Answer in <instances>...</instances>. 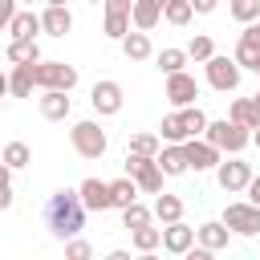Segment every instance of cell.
I'll use <instances>...</instances> for the list:
<instances>
[{
  "label": "cell",
  "mask_w": 260,
  "mask_h": 260,
  "mask_svg": "<svg viewBox=\"0 0 260 260\" xmlns=\"http://www.w3.org/2000/svg\"><path fill=\"white\" fill-rule=\"evenodd\" d=\"M45 228H49L57 240L77 236V232L85 228V203H81V195L69 191V187L53 191V195L45 199Z\"/></svg>",
  "instance_id": "cell-1"
},
{
  "label": "cell",
  "mask_w": 260,
  "mask_h": 260,
  "mask_svg": "<svg viewBox=\"0 0 260 260\" xmlns=\"http://www.w3.org/2000/svg\"><path fill=\"white\" fill-rule=\"evenodd\" d=\"M199 138H207L211 146H219V150H228V154H240V150L252 142V130L236 126L232 118H219V122H211V118H207V126H203V134H199Z\"/></svg>",
  "instance_id": "cell-2"
},
{
  "label": "cell",
  "mask_w": 260,
  "mask_h": 260,
  "mask_svg": "<svg viewBox=\"0 0 260 260\" xmlns=\"http://www.w3.org/2000/svg\"><path fill=\"white\" fill-rule=\"evenodd\" d=\"M126 175L138 183V191H146V195H158L162 191V171H158V162H154V154H138V150H126Z\"/></svg>",
  "instance_id": "cell-3"
},
{
  "label": "cell",
  "mask_w": 260,
  "mask_h": 260,
  "mask_svg": "<svg viewBox=\"0 0 260 260\" xmlns=\"http://www.w3.org/2000/svg\"><path fill=\"white\" fill-rule=\"evenodd\" d=\"M69 142H73V150L81 154V158H102L106 154V130L93 122V118H85V122H73V130H69Z\"/></svg>",
  "instance_id": "cell-4"
},
{
  "label": "cell",
  "mask_w": 260,
  "mask_h": 260,
  "mask_svg": "<svg viewBox=\"0 0 260 260\" xmlns=\"http://www.w3.org/2000/svg\"><path fill=\"white\" fill-rule=\"evenodd\" d=\"M32 77H37L41 89H65V93H69V89L77 85V69H73V65H65V61H45V57L32 65Z\"/></svg>",
  "instance_id": "cell-5"
},
{
  "label": "cell",
  "mask_w": 260,
  "mask_h": 260,
  "mask_svg": "<svg viewBox=\"0 0 260 260\" xmlns=\"http://www.w3.org/2000/svg\"><path fill=\"white\" fill-rule=\"evenodd\" d=\"M203 69H207V85L219 89V93H232V89L240 85V73H244V69L236 65V57H215V53L203 61Z\"/></svg>",
  "instance_id": "cell-6"
},
{
  "label": "cell",
  "mask_w": 260,
  "mask_h": 260,
  "mask_svg": "<svg viewBox=\"0 0 260 260\" xmlns=\"http://www.w3.org/2000/svg\"><path fill=\"white\" fill-rule=\"evenodd\" d=\"M223 223L236 236H260V207L248 203V199H236V203L223 207Z\"/></svg>",
  "instance_id": "cell-7"
},
{
  "label": "cell",
  "mask_w": 260,
  "mask_h": 260,
  "mask_svg": "<svg viewBox=\"0 0 260 260\" xmlns=\"http://www.w3.org/2000/svg\"><path fill=\"white\" fill-rule=\"evenodd\" d=\"M248 179H252V167H248L244 158H236V154H232L228 162H223V158L215 162V183H219L228 195H240V191L248 187Z\"/></svg>",
  "instance_id": "cell-8"
},
{
  "label": "cell",
  "mask_w": 260,
  "mask_h": 260,
  "mask_svg": "<svg viewBox=\"0 0 260 260\" xmlns=\"http://www.w3.org/2000/svg\"><path fill=\"white\" fill-rule=\"evenodd\" d=\"M195 98H199V81H195L187 69H175V73H167V102H171L175 110H183V106H195Z\"/></svg>",
  "instance_id": "cell-9"
},
{
  "label": "cell",
  "mask_w": 260,
  "mask_h": 260,
  "mask_svg": "<svg viewBox=\"0 0 260 260\" xmlns=\"http://www.w3.org/2000/svg\"><path fill=\"white\" fill-rule=\"evenodd\" d=\"M183 154H187V171H211V167L223 158V150L211 146L207 138H187V142H183Z\"/></svg>",
  "instance_id": "cell-10"
},
{
  "label": "cell",
  "mask_w": 260,
  "mask_h": 260,
  "mask_svg": "<svg viewBox=\"0 0 260 260\" xmlns=\"http://www.w3.org/2000/svg\"><path fill=\"white\" fill-rule=\"evenodd\" d=\"M122 102H126V93H122L118 81H93V89H89V106H93V114H118Z\"/></svg>",
  "instance_id": "cell-11"
},
{
  "label": "cell",
  "mask_w": 260,
  "mask_h": 260,
  "mask_svg": "<svg viewBox=\"0 0 260 260\" xmlns=\"http://www.w3.org/2000/svg\"><path fill=\"white\" fill-rule=\"evenodd\" d=\"M195 244H203L207 252H223V248L232 244V228H228L223 219H207V223L195 228Z\"/></svg>",
  "instance_id": "cell-12"
},
{
  "label": "cell",
  "mask_w": 260,
  "mask_h": 260,
  "mask_svg": "<svg viewBox=\"0 0 260 260\" xmlns=\"http://www.w3.org/2000/svg\"><path fill=\"white\" fill-rule=\"evenodd\" d=\"M77 195H81L85 211H110V207H114V203H110V183H102V179H81Z\"/></svg>",
  "instance_id": "cell-13"
},
{
  "label": "cell",
  "mask_w": 260,
  "mask_h": 260,
  "mask_svg": "<svg viewBox=\"0 0 260 260\" xmlns=\"http://www.w3.org/2000/svg\"><path fill=\"white\" fill-rule=\"evenodd\" d=\"M191 244H195V228H187L183 219H175V223H162V248H167L171 256H183Z\"/></svg>",
  "instance_id": "cell-14"
},
{
  "label": "cell",
  "mask_w": 260,
  "mask_h": 260,
  "mask_svg": "<svg viewBox=\"0 0 260 260\" xmlns=\"http://www.w3.org/2000/svg\"><path fill=\"white\" fill-rule=\"evenodd\" d=\"M162 4H167V0H134V4H130V28L150 32V28L162 20Z\"/></svg>",
  "instance_id": "cell-15"
},
{
  "label": "cell",
  "mask_w": 260,
  "mask_h": 260,
  "mask_svg": "<svg viewBox=\"0 0 260 260\" xmlns=\"http://www.w3.org/2000/svg\"><path fill=\"white\" fill-rule=\"evenodd\" d=\"M69 28H73V12H69L65 4H45V12H41V32L65 37Z\"/></svg>",
  "instance_id": "cell-16"
},
{
  "label": "cell",
  "mask_w": 260,
  "mask_h": 260,
  "mask_svg": "<svg viewBox=\"0 0 260 260\" xmlns=\"http://www.w3.org/2000/svg\"><path fill=\"white\" fill-rule=\"evenodd\" d=\"M154 162H158V171H162L167 179L187 175V154H183V142H167V146L154 154Z\"/></svg>",
  "instance_id": "cell-17"
},
{
  "label": "cell",
  "mask_w": 260,
  "mask_h": 260,
  "mask_svg": "<svg viewBox=\"0 0 260 260\" xmlns=\"http://www.w3.org/2000/svg\"><path fill=\"white\" fill-rule=\"evenodd\" d=\"M69 110H73V102H69L65 89H45V93H41V114H45L49 122H65Z\"/></svg>",
  "instance_id": "cell-18"
},
{
  "label": "cell",
  "mask_w": 260,
  "mask_h": 260,
  "mask_svg": "<svg viewBox=\"0 0 260 260\" xmlns=\"http://www.w3.org/2000/svg\"><path fill=\"white\" fill-rule=\"evenodd\" d=\"M256 53H260V24H244V32H240V45H236V65L240 69H248L252 61H256Z\"/></svg>",
  "instance_id": "cell-19"
},
{
  "label": "cell",
  "mask_w": 260,
  "mask_h": 260,
  "mask_svg": "<svg viewBox=\"0 0 260 260\" xmlns=\"http://www.w3.org/2000/svg\"><path fill=\"white\" fill-rule=\"evenodd\" d=\"M4 57L12 65H28V61H41V45H37V37H12V45L4 49Z\"/></svg>",
  "instance_id": "cell-20"
},
{
  "label": "cell",
  "mask_w": 260,
  "mask_h": 260,
  "mask_svg": "<svg viewBox=\"0 0 260 260\" xmlns=\"http://www.w3.org/2000/svg\"><path fill=\"white\" fill-rule=\"evenodd\" d=\"M32 65H37V61H28V65H12V73H8V93H12V98H32V89H37Z\"/></svg>",
  "instance_id": "cell-21"
},
{
  "label": "cell",
  "mask_w": 260,
  "mask_h": 260,
  "mask_svg": "<svg viewBox=\"0 0 260 260\" xmlns=\"http://www.w3.org/2000/svg\"><path fill=\"white\" fill-rule=\"evenodd\" d=\"M118 45H122V57H126V61H146V57L154 53V49H150V37H146L142 28L126 32V37H122Z\"/></svg>",
  "instance_id": "cell-22"
},
{
  "label": "cell",
  "mask_w": 260,
  "mask_h": 260,
  "mask_svg": "<svg viewBox=\"0 0 260 260\" xmlns=\"http://www.w3.org/2000/svg\"><path fill=\"white\" fill-rule=\"evenodd\" d=\"M150 215H154L158 223H175V219H183V199H179V195H167V191H158V199H154Z\"/></svg>",
  "instance_id": "cell-23"
},
{
  "label": "cell",
  "mask_w": 260,
  "mask_h": 260,
  "mask_svg": "<svg viewBox=\"0 0 260 260\" xmlns=\"http://www.w3.org/2000/svg\"><path fill=\"white\" fill-rule=\"evenodd\" d=\"M4 32H12V37H37V32H41V16H37V12H32V8H24V12H20V8H16V12H12V20H8V28H4Z\"/></svg>",
  "instance_id": "cell-24"
},
{
  "label": "cell",
  "mask_w": 260,
  "mask_h": 260,
  "mask_svg": "<svg viewBox=\"0 0 260 260\" xmlns=\"http://www.w3.org/2000/svg\"><path fill=\"white\" fill-rule=\"evenodd\" d=\"M228 118H232L236 126H244V130L260 126V110H256V102H252V98H236V102H232V110H228Z\"/></svg>",
  "instance_id": "cell-25"
},
{
  "label": "cell",
  "mask_w": 260,
  "mask_h": 260,
  "mask_svg": "<svg viewBox=\"0 0 260 260\" xmlns=\"http://www.w3.org/2000/svg\"><path fill=\"white\" fill-rule=\"evenodd\" d=\"M134 199H138V183H134L130 175L110 183V203H114V207H126V203H134Z\"/></svg>",
  "instance_id": "cell-26"
},
{
  "label": "cell",
  "mask_w": 260,
  "mask_h": 260,
  "mask_svg": "<svg viewBox=\"0 0 260 260\" xmlns=\"http://www.w3.org/2000/svg\"><path fill=\"white\" fill-rule=\"evenodd\" d=\"M130 240H134V248H138V252H154V248L162 244V228H150V223L130 228Z\"/></svg>",
  "instance_id": "cell-27"
},
{
  "label": "cell",
  "mask_w": 260,
  "mask_h": 260,
  "mask_svg": "<svg viewBox=\"0 0 260 260\" xmlns=\"http://www.w3.org/2000/svg\"><path fill=\"white\" fill-rule=\"evenodd\" d=\"M191 16H195L191 0H167V4H162V20H167V24H179V28H183Z\"/></svg>",
  "instance_id": "cell-28"
},
{
  "label": "cell",
  "mask_w": 260,
  "mask_h": 260,
  "mask_svg": "<svg viewBox=\"0 0 260 260\" xmlns=\"http://www.w3.org/2000/svg\"><path fill=\"white\" fill-rule=\"evenodd\" d=\"M158 130H162V134H158L162 142H187V126H183V114H179V110H175V114H167Z\"/></svg>",
  "instance_id": "cell-29"
},
{
  "label": "cell",
  "mask_w": 260,
  "mask_h": 260,
  "mask_svg": "<svg viewBox=\"0 0 260 260\" xmlns=\"http://www.w3.org/2000/svg\"><path fill=\"white\" fill-rule=\"evenodd\" d=\"M179 114H183V126H187V138H199V134H203V126H207V114H203L199 106H183Z\"/></svg>",
  "instance_id": "cell-30"
},
{
  "label": "cell",
  "mask_w": 260,
  "mask_h": 260,
  "mask_svg": "<svg viewBox=\"0 0 260 260\" xmlns=\"http://www.w3.org/2000/svg\"><path fill=\"white\" fill-rule=\"evenodd\" d=\"M0 158H4V162H8L12 171H20V167H28V162H32V150H28L24 142H8Z\"/></svg>",
  "instance_id": "cell-31"
},
{
  "label": "cell",
  "mask_w": 260,
  "mask_h": 260,
  "mask_svg": "<svg viewBox=\"0 0 260 260\" xmlns=\"http://www.w3.org/2000/svg\"><path fill=\"white\" fill-rule=\"evenodd\" d=\"M142 223H150V207H142L138 199L126 203V207H122V228L130 232V228H142Z\"/></svg>",
  "instance_id": "cell-32"
},
{
  "label": "cell",
  "mask_w": 260,
  "mask_h": 260,
  "mask_svg": "<svg viewBox=\"0 0 260 260\" xmlns=\"http://www.w3.org/2000/svg\"><path fill=\"white\" fill-rule=\"evenodd\" d=\"M126 32H130V12H106V37L122 41Z\"/></svg>",
  "instance_id": "cell-33"
},
{
  "label": "cell",
  "mask_w": 260,
  "mask_h": 260,
  "mask_svg": "<svg viewBox=\"0 0 260 260\" xmlns=\"http://www.w3.org/2000/svg\"><path fill=\"white\" fill-rule=\"evenodd\" d=\"M154 61H158V69H162V73H175V69H183L191 57H187V49H162Z\"/></svg>",
  "instance_id": "cell-34"
},
{
  "label": "cell",
  "mask_w": 260,
  "mask_h": 260,
  "mask_svg": "<svg viewBox=\"0 0 260 260\" xmlns=\"http://www.w3.org/2000/svg\"><path fill=\"white\" fill-rule=\"evenodd\" d=\"M211 53H215V41H211V37H203V32L191 37V45H187V57H191V61H207Z\"/></svg>",
  "instance_id": "cell-35"
},
{
  "label": "cell",
  "mask_w": 260,
  "mask_h": 260,
  "mask_svg": "<svg viewBox=\"0 0 260 260\" xmlns=\"http://www.w3.org/2000/svg\"><path fill=\"white\" fill-rule=\"evenodd\" d=\"M228 4H232V16H236L240 24H248V20L260 16V0H228Z\"/></svg>",
  "instance_id": "cell-36"
},
{
  "label": "cell",
  "mask_w": 260,
  "mask_h": 260,
  "mask_svg": "<svg viewBox=\"0 0 260 260\" xmlns=\"http://www.w3.org/2000/svg\"><path fill=\"white\" fill-rule=\"evenodd\" d=\"M158 134H130V146L126 150H138V154H158Z\"/></svg>",
  "instance_id": "cell-37"
},
{
  "label": "cell",
  "mask_w": 260,
  "mask_h": 260,
  "mask_svg": "<svg viewBox=\"0 0 260 260\" xmlns=\"http://www.w3.org/2000/svg\"><path fill=\"white\" fill-rule=\"evenodd\" d=\"M65 256H69V260H89V256H93V248H89L85 240H73V236H69V244H65Z\"/></svg>",
  "instance_id": "cell-38"
},
{
  "label": "cell",
  "mask_w": 260,
  "mask_h": 260,
  "mask_svg": "<svg viewBox=\"0 0 260 260\" xmlns=\"http://www.w3.org/2000/svg\"><path fill=\"white\" fill-rule=\"evenodd\" d=\"M244 195H248V203H256V207H260V175H252V179H248Z\"/></svg>",
  "instance_id": "cell-39"
},
{
  "label": "cell",
  "mask_w": 260,
  "mask_h": 260,
  "mask_svg": "<svg viewBox=\"0 0 260 260\" xmlns=\"http://www.w3.org/2000/svg\"><path fill=\"white\" fill-rule=\"evenodd\" d=\"M12 12H16V0H0V32L8 28V20H12Z\"/></svg>",
  "instance_id": "cell-40"
},
{
  "label": "cell",
  "mask_w": 260,
  "mask_h": 260,
  "mask_svg": "<svg viewBox=\"0 0 260 260\" xmlns=\"http://www.w3.org/2000/svg\"><path fill=\"white\" fill-rule=\"evenodd\" d=\"M215 4H219V0H191V8H195L199 16H207V12H215Z\"/></svg>",
  "instance_id": "cell-41"
},
{
  "label": "cell",
  "mask_w": 260,
  "mask_h": 260,
  "mask_svg": "<svg viewBox=\"0 0 260 260\" xmlns=\"http://www.w3.org/2000/svg\"><path fill=\"white\" fill-rule=\"evenodd\" d=\"M134 0H106V12H130Z\"/></svg>",
  "instance_id": "cell-42"
},
{
  "label": "cell",
  "mask_w": 260,
  "mask_h": 260,
  "mask_svg": "<svg viewBox=\"0 0 260 260\" xmlns=\"http://www.w3.org/2000/svg\"><path fill=\"white\" fill-rule=\"evenodd\" d=\"M0 187H12V167L0 158Z\"/></svg>",
  "instance_id": "cell-43"
},
{
  "label": "cell",
  "mask_w": 260,
  "mask_h": 260,
  "mask_svg": "<svg viewBox=\"0 0 260 260\" xmlns=\"http://www.w3.org/2000/svg\"><path fill=\"white\" fill-rule=\"evenodd\" d=\"M12 207V187H0V211Z\"/></svg>",
  "instance_id": "cell-44"
},
{
  "label": "cell",
  "mask_w": 260,
  "mask_h": 260,
  "mask_svg": "<svg viewBox=\"0 0 260 260\" xmlns=\"http://www.w3.org/2000/svg\"><path fill=\"white\" fill-rule=\"evenodd\" d=\"M8 93V73H0V98Z\"/></svg>",
  "instance_id": "cell-45"
},
{
  "label": "cell",
  "mask_w": 260,
  "mask_h": 260,
  "mask_svg": "<svg viewBox=\"0 0 260 260\" xmlns=\"http://www.w3.org/2000/svg\"><path fill=\"white\" fill-rule=\"evenodd\" d=\"M248 69H252V73H256V77H260V53H256V61H252V65H248Z\"/></svg>",
  "instance_id": "cell-46"
},
{
  "label": "cell",
  "mask_w": 260,
  "mask_h": 260,
  "mask_svg": "<svg viewBox=\"0 0 260 260\" xmlns=\"http://www.w3.org/2000/svg\"><path fill=\"white\" fill-rule=\"evenodd\" d=\"M252 146H260V126H252Z\"/></svg>",
  "instance_id": "cell-47"
},
{
  "label": "cell",
  "mask_w": 260,
  "mask_h": 260,
  "mask_svg": "<svg viewBox=\"0 0 260 260\" xmlns=\"http://www.w3.org/2000/svg\"><path fill=\"white\" fill-rule=\"evenodd\" d=\"M252 102H256V110H260V93H252Z\"/></svg>",
  "instance_id": "cell-48"
},
{
  "label": "cell",
  "mask_w": 260,
  "mask_h": 260,
  "mask_svg": "<svg viewBox=\"0 0 260 260\" xmlns=\"http://www.w3.org/2000/svg\"><path fill=\"white\" fill-rule=\"evenodd\" d=\"M45 4H65V0H45Z\"/></svg>",
  "instance_id": "cell-49"
}]
</instances>
